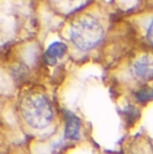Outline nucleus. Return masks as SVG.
Returning <instances> with one entry per match:
<instances>
[{"mask_svg": "<svg viewBox=\"0 0 153 154\" xmlns=\"http://www.w3.org/2000/svg\"><path fill=\"white\" fill-rule=\"evenodd\" d=\"M20 112L28 125L36 129L45 128L53 120V109L48 98L39 93L28 94L20 101Z\"/></svg>", "mask_w": 153, "mask_h": 154, "instance_id": "f257e3e1", "label": "nucleus"}, {"mask_svg": "<svg viewBox=\"0 0 153 154\" xmlns=\"http://www.w3.org/2000/svg\"><path fill=\"white\" fill-rule=\"evenodd\" d=\"M104 38V28L94 16L86 14L79 17L70 27V39L82 51L93 49Z\"/></svg>", "mask_w": 153, "mask_h": 154, "instance_id": "f03ea898", "label": "nucleus"}, {"mask_svg": "<svg viewBox=\"0 0 153 154\" xmlns=\"http://www.w3.org/2000/svg\"><path fill=\"white\" fill-rule=\"evenodd\" d=\"M134 75L143 81L153 79V53L139 56L133 65Z\"/></svg>", "mask_w": 153, "mask_h": 154, "instance_id": "7ed1b4c3", "label": "nucleus"}, {"mask_svg": "<svg viewBox=\"0 0 153 154\" xmlns=\"http://www.w3.org/2000/svg\"><path fill=\"white\" fill-rule=\"evenodd\" d=\"M80 129H81V122L76 116L71 112H66V129L65 134L68 139L76 140L80 138Z\"/></svg>", "mask_w": 153, "mask_h": 154, "instance_id": "20e7f679", "label": "nucleus"}, {"mask_svg": "<svg viewBox=\"0 0 153 154\" xmlns=\"http://www.w3.org/2000/svg\"><path fill=\"white\" fill-rule=\"evenodd\" d=\"M67 45L63 42H54L48 46L44 55V59L48 65H54L57 59L61 58L66 54Z\"/></svg>", "mask_w": 153, "mask_h": 154, "instance_id": "39448f33", "label": "nucleus"}, {"mask_svg": "<svg viewBox=\"0 0 153 154\" xmlns=\"http://www.w3.org/2000/svg\"><path fill=\"white\" fill-rule=\"evenodd\" d=\"M136 97L139 101H148V100H153V90L149 88H145L142 90L138 91L136 94Z\"/></svg>", "mask_w": 153, "mask_h": 154, "instance_id": "423d86ee", "label": "nucleus"}, {"mask_svg": "<svg viewBox=\"0 0 153 154\" xmlns=\"http://www.w3.org/2000/svg\"><path fill=\"white\" fill-rule=\"evenodd\" d=\"M148 39L150 40V42L153 44V21L151 23L150 27H149V30H148Z\"/></svg>", "mask_w": 153, "mask_h": 154, "instance_id": "0eeeda50", "label": "nucleus"}]
</instances>
